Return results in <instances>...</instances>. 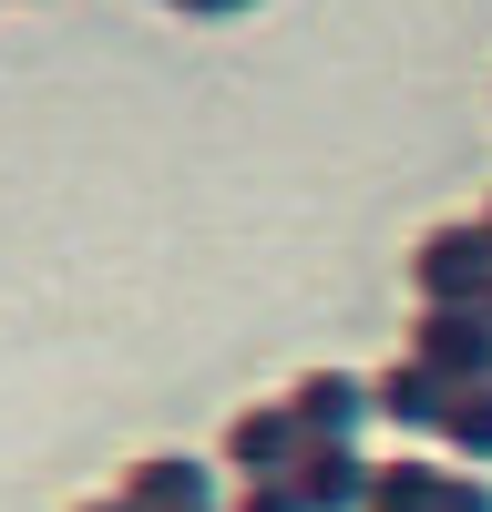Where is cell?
<instances>
[{
  "mask_svg": "<svg viewBox=\"0 0 492 512\" xmlns=\"http://www.w3.org/2000/svg\"><path fill=\"white\" fill-rule=\"evenodd\" d=\"M410 287H421V308H472V297L492 287V226H431L421 246H410Z\"/></svg>",
  "mask_w": 492,
  "mask_h": 512,
  "instance_id": "cell-1",
  "label": "cell"
},
{
  "mask_svg": "<svg viewBox=\"0 0 492 512\" xmlns=\"http://www.w3.org/2000/svg\"><path fill=\"white\" fill-rule=\"evenodd\" d=\"M410 359H431L451 390H462V379H482V369H492V308H482V297H472V308H421Z\"/></svg>",
  "mask_w": 492,
  "mask_h": 512,
  "instance_id": "cell-2",
  "label": "cell"
},
{
  "mask_svg": "<svg viewBox=\"0 0 492 512\" xmlns=\"http://www.w3.org/2000/svg\"><path fill=\"white\" fill-rule=\"evenodd\" d=\"M287 410H298L308 441H349L359 410H380V400H369V379H349V369H308L298 390H287Z\"/></svg>",
  "mask_w": 492,
  "mask_h": 512,
  "instance_id": "cell-3",
  "label": "cell"
},
{
  "mask_svg": "<svg viewBox=\"0 0 492 512\" xmlns=\"http://www.w3.org/2000/svg\"><path fill=\"white\" fill-rule=\"evenodd\" d=\"M123 502H134V512H216V472H205V461L154 451V461L123 472Z\"/></svg>",
  "mask_w": 492,
  "mask_h": 512,
  "instance_id": "cell-4",
  "label": "cell"
},
{
  "mask_svg": "<svg viewBox=\"0 0 492 512\" xmlns=\"http://www.w3.org/2000/svg\"><path fill=\"white\" fill-rule=\"evenodd\" d=\"M308 492V512H359L369 502V472H359V451L349 441H298V472H287Z\"/></svg>",
  "mask_w": 492,
  "mask_h": 512,
  "instance_id": "cell-5",
  "label": "cell"
},
{
  "mask_svg": "<svg viewBox=\"0 0 492 512\" xmlns=\"http://www.w3.org/2000/svg\"><path fill=\"white\" fill-rule=\"evenodd\" d=\"M369 400H380L390 420H410V431H441V410H451V379H441L431 359H400V369H380V379H369Z\"/></svg>",
  "mask_w": 492,
  "mask_h": 512,
  "instance_id": "cell-6",
  "label": "cell"
},
{
  "mask_svg": "<svg viewBox=\"0 0 492 512\" xmlns=\"http://www.w3.org/2000/svg\"><path fill=\"white\" fill-rule=\"evenodd\" d=\"M308 431H298V410H236V431H226V461L236 472H257V482H277V461L298 451Z\"/></svg>",
  "mask_w": 492,
  "mask_h": 512,
  "instance_id": "cell-7",
  "label": "cell"
},
{
  "mask_svg": "<svg viewBox=\"0 0 492 512\" xmlns=\"http://www.w3.org/2000/svg\"><path fill=\"white\" fill-rule=\"evenodd\" d=\"M451 472H431V461H390V472H369V512H441Z\"/></svg>",
  "mask_w": 492,
  "mask_h": 512,
  "instance_id": "cell-8",
  "label": "cell"
},
{
  "mask_svg": "<svg viewBox=\"0 0 492 512\" xmlns=\"http://www.w3.org/2000/svg\"><path fill=\"white\" fill-rule=\"evenodd\" d=\"M441 441L462 451V461H492V390L472 379V390H451V410H441Z\"/></svg>",
  "mask_w": 492,
  "mask_h": 512,
  "instance_id": "cell-9",
  "label": "cell"
},
{
  "mask_svg": "<svg viewBox=\"0 0 492 512\" xmlns=\"http://www.w3.org/2000/svg\"><path fill=\"white\" fill-rule=\"evenodd\" d=\"M236 512H308V492H298V482H246Z\"/></svg>",
  "mask_w": 492,
  "mask_h": 512,
  "instance_id": "cell-10",
  "label": "cell"
},
{
  "mask_svg": "<svg viewBox=\"0 0 492 512\" xmlns=\"http://www.w3.org/2000/svg\"><path fill=\"white\" fill-rule=\"evenodd\" d=\"M441 512H492V492H482V482H451V492H441Z\"/></svg>",
  "mask_w": 492,
  "mask_h": 512,
  "instance_id": "cell-11",
  "label": "cell"
},
{
  "mask_svg": "<svg viewBox=\"0 0 492 512\" xmlns=\"http://www.w3.org/2000/svg\"><path fill=\"white\" fill-rule=\"evenodd\" d=\"M185 11H195V21H246L257 0H185Z\"/></svg>",
  "mask_w": 492,
  "mask_h": 512,
  "instance_id": "cell-12",
  "label": "cell"
},
{
  "mask_svg": "<svg viewBox=\"0 0 492 512\" xmlns=\"http://www.w3.org/2000/svg\"><path fill=\"white\" fill-rule=\"evenodd\" d=\"M93 512H134V502H93Z\"/></svg>",
  "mask_w": 492,
  "mask_h": 512,
  "instance_id": "cell-13",
  "label": "cell"
},
{
  "mask_svg": "<svg viewBox=\"0 0 492 512\" xmlns=\"http://www.w3.org/2000/svg\"><path fill=\"white\" fill-rule=\"evenodd\" d=\"M482 226H492V205H482Z\"/></svg>",
  "mask_w": 492,
  "mask_h": 512,
  "instance_id": "cell-14",
  "label": "cell"
},
{
  "mask_svg": "<svg viewBox=\"0 0 492 512\" xmlns=\"http://www.w3.org/2000/svg\"><path fill=\"white\" fill-rule=\"evenodd\" d=\"M482 308H492V287H482Z\"/></svg>",
  "mask_w": 492,
  "mask_h": 512,
  "instance_id": "cell-15",
  "label": "cell"
}]
</instances>
